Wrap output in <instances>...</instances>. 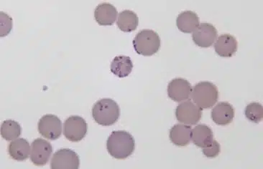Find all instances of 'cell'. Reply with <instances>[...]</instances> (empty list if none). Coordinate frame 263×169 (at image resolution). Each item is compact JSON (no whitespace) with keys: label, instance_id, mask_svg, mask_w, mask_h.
I'll return each instance as SVG.
<instances>
[{"label":"cell","instance_id":"cell-1","mask_svg":"<svg viewBox=\"0 0 263 169\" xmlns=\"http://www.w3.org/2000/svg\"><path fill=\"white\" fill-rule=\"evenodd\" d=\"M107 149L109 154L115 159H127L134 152V138L127 131H113L108 138Z\"/></svg>","mask_w":263,"mask_h":169},{"label":"cell","instance_id":"cell-2","mask_svg":"<svg viewBox=\"0 0 263 169\" xmlns=\"http://www.w3.org/2000/svg\"><path fill=\"white\" fill-rule=\"evenodd\" d=\"M91 113L93 120L99 125L109 126L118 121L120 116V109L112 99L103 98L93 105Z\"/></svg>","mask_w":263,"mask_h":169},{"label":"cell","instance_id":"cell-3","mask_svg":"<svg viewBox=\"0 0 263 169\" xmlns=\"http://www.w3.org/2000/svg\"><path fill=\"white\" fill-rule=\"evenodd\" d=\"M191 97L194 103L201 110L210 109L217 103L219 91L217 86L212 82H200L193 88Z\"/></svg>","mask_w":263,"mask_h":169},{"label":"cell","instance_id":"cell-4","mask_svg":"<svg viewBox=\"0 0 263 169\" xmlns=\"http://www.w3.org/2000/svg\"><path fill=\"white\" fill-rule=\"evenodd\" d=\"M133 47L139 55L151 56L160 49V36L152 30H142L133 39Z\"/></svg>","mask_w":263,"mask_h":169},{"label":"cell","instance_id":"cell-5","mask_svg":"<svg viewBox=\"0 0 263 169\" xmlns=\"http://www.w3.org/2000/svg\"><path fill=\"white\" fill-rule=\"evenodd\" d=\"M88 125L82 117L71 116L64 124V135L66 139L71 142L82 141L87 134Z\"/></svg>","mask_w":263,"mask_h":169},{"label":"cell","instance_id":"cell-6","mask_svg":"<svg viewBox=\"0 0 263 169\" xmlns=\"http://www.w3.org/2000/svg\"><path fill=\"white\" fill-rule=\"evenodd\" d=\"M176 116L180 123L185 125H196L201 120L202 111L194 102L188 100L178 105Z\"/></svg>","mask_w":263,"mask_h":169},{"label":"cell","instance_id":"cell-7","mask_svg":"<svg viewBox=\"0 0 263 169\" xmlns=\"http://www.w3.org/2000/svg\"><path fill=\"white\" fill-rule=\"evenodd\" d=\"M37 129L40 134L48 140H57L62 134V123L55 115H45L40 119Z\"/></svg>","mask_w":263,"mask_h":169},{"label":"cell","instance_id":"cell-8","mask_svg":"<svg viewBox=\"0 0 263 169\" xmlns=\"http://www.w3.org/2000/svg\"><path fill=\"white\" fill-rule=\"evenodd\" d=\"M80 159L77 153L71 149H64L53 154L50 162L52 169H78Z\"/></svg>","mask_w":263,"mask_h":169},{"label":"cell","instance_id":"cell-9","mask_svg":"<svg viewBox=\"0 0 263 169\" xmlns=\"http://www.w3.org/2000/svg\"><path fill=\"white\" fill-rule=\"evenodd\" d=\"M53 149L49 142L43 138H37L31 144L30 160L35 166H44L49 161Z\"/></svg>","mask_w":263,"mask_h":169},{"label":"cell","instance_id":"cell-10","mask_svg":"<svg viewBox=\"0 0 263 169\" xmlns=\"http://www.w3.org/2000/svg\"><path fill=\"white\" fill-rule=\"evenodd\" d=\"M218 33L215 27L210 23H201L193 32V41L201 48H210L217 39Z\"/></svg>","mask_w":263,"mask_h":169},{"label":"cell","instance_id":"cell-11","mask_svg":"<svg viewBox=\"0 0 263 169\" xmlns=\"http://www.w3.org/2000/svg\"><path fill=\"white\" fill-rule=\"evenodd\" d=\"M167 91V95L171 100L176 102H183L190 98L192 86L185 79L176 78L169 82Z\"/></svg>","mask_w":263,"mask_h":169},{"label":"cell","instance_id":"cell-12","mask_svg":"<svg viewBox=\"0 0 263 169\" xmlns=\"http://www.w3.org/2000/svg\"><path fill=\"white\" fill-rule=\"evenodd\" d=\"M235 117L233 106L228 102H221L212 111V118L219 125H227L231 123Z\"/></svg>","mask_w":263,"mask_h":169},{"label":"cell","instance_id":"cell-13","mask_svg":"<svg viewBox=\"0 0 263 169\" xmlns=\"http://www.w3.org/2000/svg\"><path fill=\"white\" fill-rule=\"evenodd\" d=\"M237 39L234 36L224 34L218 37L214 44V50L218 55L224 57L233 56L237 50Z\"/></svg>","mask_w":263,"mask_h":169},{"label":"cell","instance_id":"cell-14","mask_svg":"<svg viewBox=\"0 0 263 169\" xmlns=\"http://www.w3.org/2000/svg\"><path fill=\"white\" fill-rule=\"evenodd\" d=\"M116 7L109 3H102L95 10V20L102 26H110L114 24L118 17Z\"/></svg>","mask_w":263,"mask_h":169},{"label":"cell","instance_id":"cell-15","mask_svg":"<svg viewBox=\"0 0 263 169\" xmlns=\"http://www.w3.org/2000/svg\"><path fill=\"white\" fill-rule=\"evenodd\" d=\"M214 135L212 129L204 124L197 125L192 131L193 143L199 148L210 146L213 141Z\"/></svg>","mask_w":263,"mask_h":169},{"label":"cell","instance_id":"cell-16","mask_svg":"<svg viewBox=\"0 0 263 169\" xmlns=\"http://www.w3.org/2000/svg\"><path fill=\"white\" fill-rule=\"evenodd\" d=\"M192 127L183 124H176L170 130L169 138L171 141L177 146L189 145L192 139Z\"/></svg>","mask_w":263,"mask_h":169},{"label":"cell","instance_id":"cell-17","mask_svg":"<svg viewBox=\"0 0 263 169\" xmlns=\"http://www.w3.org/2000/svg\"><path fill=\"white\" fill-rule=\"evenodd\" d=\"M176 25L183 33H192L199 26V16L192 11L182 12L176 19Z\"/></svg>","mask_w":263,"mask_h":169},{"label":"cell","instance_id":"cell-18","mask_svg":"<svg viewBox=\"0 0 263 169\" xmlns=\"http://www.w3.org/2000/svg\"><path fill=\"white\" fill-rule=\"evenodd\" d=\"M30 149L28 141L24 138H17L11 142L8 145L9 155L12 159L18 161H25L30 154Z\"/></svg>","mask_w":263,"mask_h":169},{"label":"cell","instance_id":"cell-19","mask_svg":"<svg viewBox=\"0 0 263 169\" xmlns=\"http://www.w3.org/2000/svg\"><path fill=\"white\" fill-rule=\"evenodd\" d=\"M133 64L130 57L120 55L113 59L110 69L113 74L119 78H126L133 71Z\"/></svg>","mask_w":263,"mask_h":169},{"label":"cell","instance_id":"cell-20","mask_svg":"<svg viewBox=\"0 0 263 169\" xmlns=\"http://www.w3.org/2000/svg\"><path fill=\"white\" fill-rule=\"evenodd\" d=\"M118 28L122 32H131L138 28L139 19L135 12L131 10H124L119 14L118 22Z\"/></svg>","mask_w":263,"mask_h":169},{"label":"cell","instance_id":"cell-21","mask_svg":"<svg viewBox=\"0 0 263 169\" xmlns=\"http://www.w3.org/2000/svg\"><path fill=\"white\" fill-rule=\"evenodd\" d=\"M22 128L17 122L12 120L4 121L1 125V136L4 139L12 141L21 135Z\"/></svg>","mask_w":263,"mask_h":169},{"label":"cell","instance_id":"cell-22","mask_svg":"<svg viewBox=\"0 0 263 169\" xmlns=\"http://www.w3.org/2000/svg\"><path fill=\"white\" fill-rule=\"evenodd\" d=\"M245 115L250 121L260 123L263 118V108L259 102H251L248 104L245 110Z\"/></svg>","mask_w":263,"mask_h":169},{"label":"cell","instance_id":"cell-23","mask_svg":"<svg viewBox=\"0 0 263 169\" xmlns=\"http://www.w3.org/2000/svg\"><path fill=\"white\" fill-rule=\"evenodd\" d=\"M0 36L5 37L10 33L12 28V19L5 12L0 13Z\"/></svg>","mask_w":263,"mask_h":169},{"label":"cell","instance_id":"cell-24","mask_svg":"<svg viewBox=\"0 0 263 169\" xmlns=\"http://www.w3.org/2000/svg\"><path fill=\"white\" fill-rule=\"evenodd\" d=\"M221 146L220 144L215 140H213L212 144L210 146L206 147V148H203V154H204L205 156L210 159H213L219 156V153H220Z\"/></svg>","mask_w":263,"mask_h":169}]
</instances>
